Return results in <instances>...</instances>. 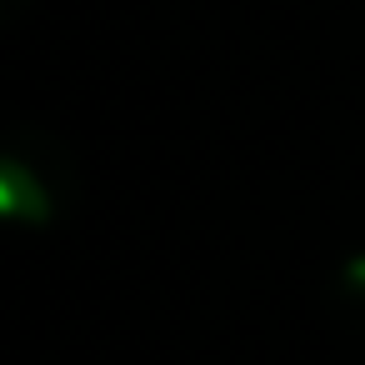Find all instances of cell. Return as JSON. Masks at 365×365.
Listing matches in <instances>:
<instances>
[{
	"instance_id": "1",
	"label": "cell",
	"mask_w": 365,
	"mask_h": 365,
	"mask_svg": "<svg viewBox=\"0 0 365 365\" xmlns=\"http://www.w3.org/2000/svg\"><path fill=\"white\" fill-rule=\"evenodd\" d=\"M61 165H41L26 150H0V220L46 225L61 210Z\"/></svg>"
},
{
	"instance_id": "2",
	"label": "cell",
	"mask_w": 365,
	"mask_h": 365,
	"mask_svg": "<svg viewBox=\"0 0 365 365\" xmlns=\"http://www.w3.org/2000/svg\"><path fill=\"white\" fill-rule=\"evenodd\" d=\"M330 300H335V310L345 320L365 325V250H355V255L340 260V270L330 280Z\"/></svg>"
},
{
	"instance_id": "3",
	"label": "cell",
	"mask_w": 365,
	"mask_h": 365,
	"mask_svg": "<svg viewBox=\"0 0 365 365\" xmlns=\"http://www.w3.org/2000/svg\"><path fill=\"white\" fill-rule=\"evenodd\" d=\"M26 6L31 0H0V26H11L16 16H26Z\"/></svg>"
}]
</instances>
